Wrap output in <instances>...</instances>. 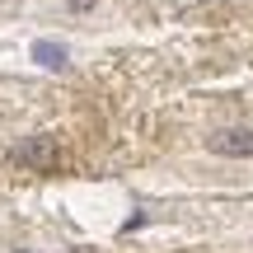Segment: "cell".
Masks as SVG:
<instances>
[{
    "label": "cell",
    "instance_id": "6da1fadb",
    "mask_svg": "<svg viewBox=\"0 0 253 253\" xmlns=\"http://www.w3.org/2000/svg\"><path fill=\"white\" fill-rule=\"evenodd\" d=\"M207 145L216 155H253V131H220V136H211Z\"/></svg>",
    "mask_w": 253,
    "mask_h": 253
},
{
    "label": "cell",
    "instance_id": "7a4b0ae2",
    "mask_svg": "<svg viewBox=\"0 0 253 253\" xmlns=\"http://www.w3.org/2000/svg\"><path fill=\"white\" fill-rule=\"evenodd\" d=\"M33 61H38V66H47V71H61V66L71 61V52H66V42L38 38V42H33Z\"/></svg>",
    "mask_w": 253,
    "mask_h": 253
},
{
    "label": "cell",
    "instance_id": "3957f363",
    "mask_svg": "<svg viewBox=\"0 0 253 253\" xmlns=\"http://www.w3.org/2000/svg\"><path fill=\"white\" fill-rule=\"evenodd\" d=\"M19 160H24V164H52V141L38 136L33 145H19Z\"/></svg>",
    "mask_w": 253,
    "mask_h": 253
}]
</instances>
